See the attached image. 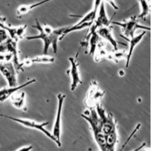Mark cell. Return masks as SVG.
Wrapping results in <instances>:
<instances>
[{"instance_id": "cell-1", "label": "cell", "mask_w": 151, "mask_h": 151, "mask_svg": "<svg viewBox=\"0 0 151 151\" xmlns=\"http://www.w3.org/2000/svg\"><path fill=\"white\" fill-rule=\"evenodd\" d=\"M32 27L37 29L39 31V34L36 35L28 36L26 37L27 40H42L44 43L42 54H47L50 46H52L53 52L54 54L57 53L58 50V41L66 27L53 28L47 24L42 25L37 19H35V24Z\"/></svg>"}, {"instance_id": "cell-2", "label": "cell", "mask_w": 151, "mask_h": 151, "mask_svg": "<svg viewBox=\"0 0 151 151\" xmlns=\"http://www.w3.org/2000/svg\"><path fill=\"white\" fill-rule=\"evenodd\" d=\"M81 116L89 123L96 143L100 149L106 151L105 138L100 128L99 118L96 109L94 108L88 109L81 114Z\"/></svg>"}, {"instance_id": "cell-3", "label": "cell", "mask_w": 151, "mask_h": 151, "mask_svg": "<svg viewBox=\"0 0 151 151\" xmlns=\"http://www.w3.org/2000/svg\"><path fill=\"white\" fill-rule=\"evenodd\" d=\"M113 24L119 26L121 28L122 34L120 36L124 38L128 39L134 36V32L137 29H142L145 30L150 31V28L140 24L139 22L138 18L135 16H132L127 19L124 20L123 22L111 21Z\"/></svg>"}, {"instance_id": "cell-4", "label": "cell", "mask_w": 151, "mask_h": 151, "mask_svg": "<svg viewBox=\"0 0 151 151\" xmlns=\"http://www.w3.org/2000/svg\"><path fill=\"white\" fill-rule=\"evenodd\" d=\"M96 110L99 118L101 132L104 136L117 130L116 122L111 113H107L100 104L96 106Z\"/></svg>"}, {"instance_id": "cell-5", "label": "cell", "mask_w": 151, "mask_h": 151, "mask_svg": "<svg viewBox=\"0 0 151 151\" xmlns=\"http://www.w3.org/2000/svg\"><path fill=\"white\" fill-rule=\"evenodd\" d=\"M0 116L6 118L8 119L11 120L15 122H17L20 124L23 125L25 127L30 128V129H33L37 130H39L42 133H44L47 137L54 141L55 143H56L55 139L52 135V134L45 129V126L48 124L49 122H41V123H38L35 122V120H33L32 119H22V118H17V117H14L11 116H8V115H4V114H0Z\"/></svg>"}, {"instance_id": "cell-6", "label": "cell", "mask_w": 151, "mask_h": 151, "mask_svg": "<svg viewBox=\"0 0 151 151\" xmlns=\"http://www.w3.org/2000/svg\"><path fill=\"white\" fill-rule=\"evenodd\" d=\"M65 95L62 93H59L57 95L58 99V106L57 110V114L55 119L54 123L52 135L54 137L56 141V145L60 147L61 146V113L63 104L65 99Z\"/></svg>"}, {"instance_id": "cell-7", "label": "cell", "mask_w": 151, "mask_h": 151, "mask_svg": "<svg viewBox=\"0 0 151 151\" xmlns=\"http://www.w3.org/2000/svg\"><path fill=\"white\" fill-rule=\"evenodd\" d=\"M105 92L101 90L97 83L94 80L91 83L89 89L84 99V103L88 109H93L99 104L100 99L104 96Z\"/></svg>"}, {"instance_id": "cell-8", "label": "cell", "mask_w": 151, "mask_h": 151, "mask_svg": "<svg viewBox=\"0 0 151 151\" xmlns=\"http://www.w3.org/2000/svg\"><path fill=\"white\" fill-rule=\"evenodd\" d=\"M0 73L5 78L9 86H16L18 84L17 73L12 61L0 62Z\"/></svg>"}, {"instance_id": "cell-9", "label": "cell", "mask_w": 151, "mask_h": 151, "mask_svg": "<svg viewBox=\"0 0 151 151\" xmlns=\"http://www.w3.org/2000/svg\"><path fill=\"white\" fill-rule=\"evenodd\" d=\"M112 19H109L105 8L104 2L102 0L99 6L96 17L94 20L93 24L90 26V29L87 32L90 33L96 31V30L102 27L108 26L111 24Z\"/></svg>"}, {"instance_id": "cell-10", "label": "cell", "mask_w": 151, "mask_h": 151, "mask_svg": "<svg viewBox=\"0 0 151 151\" xmlns=\"http://www.w3.org/2000/svg\"><path fill=\"white\" fill-rule=\"evenodd\" d=\"M68 60L70 63V68L67 71V74L71 77V83L70 89L73 91L77 87L78 84H82V80L80 78V74L78 70V64L76 59L74 57H69Z\"/></svg>"}, {"instance_id": "cell-11", "label": "cell", "mask_w": 151, "mask_h": 151, "mask_svg": "<svg viewBox=\"0 0 151 151\" xmlns=\"http://www.w3.org/2000/svg\"><path fill=\"white\" fill-rule=\"evenodd\" d=\"M35 79H31L27 81L25 83L22 84L21 85H17L16 86H9L5 87L0 89V102L3 103L6 100L10 98V97L14 94L17 91L22 89L23 88L32 84L35 82Z\"/></svg>"}, {"instance_id": "cell-12", "label": "cell", "mask_w": 151, "mask_h": 151, "mask_svg": "<svg viewBox=\"0 0 151 151\" xmlns=\"http://www.w3.org/2000/svg\"><path fill=\"white\" fill-rule=\"evenodd\" d=\"M27 27V25H22L17 27H11L0 22V27L6 31L9 35V38L18 42L24 38Z\"/></svg>"}, {"instance_id": "cell-13", "label": "cell", "mask_w": 151, "mask_h": 151, "mask_svg": "<svg viewBox=\"0 0 151 151\" xmlns=\"http://www.w3.org/2000/svg\"><path fill=\"white\" fill-rule=\"evenodd\" d=\"M112 28V26L109 25L108 26H104L98 28L96 30V32L100 38H103L104 40L109 42V43L114 48V50H116L118 49L117 47L119 42L117 41L113 37Z\"/></svg>"}, {"instance_id": "cell-14", "label": "cell", "mask_w": 151, "mask_h": 151, "mask_svg": "<svg viewBox=\"0 0 151 151\" xmlns=\"http://www.w3.org/2000/svg\"><path fill=\"white\" fill-rule=\"evenodd\" d=\"M146 31H143L142 32L140 33L137 35L133 36V37L128 39H125L127 41L129 42V50L127 51V55L126 58V63H125V67L127 68L130 64V61L133 54V52L135 48V47L139 44V43L142 41L144 36L146 35Z\"/></svg>"}, {"instance_id": "cell-15", "label": "cell", "mask_w": 151, "mask_h": 151, "mask_svg": "<svg viewBox=\"0 0 151 151\" xmlns=\"http://www.w3.org/2000/svg\"><path fill=\"white\" fill-rule=\"evenodd\" d=\"M9 99L12 106L17 109L23 111L27 110L26 94L24 91H17Z\"/></svg>"}, {"instance_id": "cell-16", "label": "cell", "mask_w": 151, "mask_h": 151, "mask_svg": "<svg viewBox=\"0 0 151 151\" xmlns=\"http://www.w3.org/2000/svg\"><path fill=\"white\" fill-rule=\"evenodd\" d=\"M105 138V146L106 151H114L116 150V147L119 142V137L117 130L114 131L106 136Z\"/></svg>"}, {"instance_id": "cell-17", "label": "cell", "mask_w": 151, "mask_h": 151, "mask_svg": "<svg viewBox=\"0 0 151 151\" xmlns=\"http://www.w3.org/2000/svg\"><path fill=\"white\" fill-rule=\"evenodd\" d=\"M51 1H53V0H42V1H40L38 2L34 3V4H32L22 5L19 6L17 10V15L18 16V17H21V16L27 14L28 12H29L31 10L38 7L41 5L45 4L46 3L49 2Z\"/></svg>"}, {"instance_id": "cell-18", "label": "cell", "mask_w": 151, "mask_h": 151, "mask_svg": "<svg viewBox=\"0 0 151 151\" xmlns=\"http://www.w3.org/2000/svg\"><path fill=\"white\" fill-rule=\"evenodd\" d=\"M92 24H93V22H84L81 24H75L74 25H73L70 27H66V28L64 30L62 35H61L59 40L60 41V40H63L65 35H67V34H68L70 32H73L74 31H77L86 28H88Z\"/></svg>"}, {"instance_id": "cell-19", "label": "cell", "mask_w": 151, "mask_h": 151, "mask_svg": "<svg viewBox=\"0 0 151 151\" xmlns=\"http://www.w3.org/2000/svg\"><path fill=\"white\" fill-rule=\"evenodd\" d=\"M140 7V12L139 15L137 17L138 18L142 19L144 21L146 20V17L150 13V4L149 2L147 0H138Z\"/></svg>"}, {"instance_id": "cell-20", "label": "cell", "mask_w": 151, "mask_h": 151, "mask_svg": "<svg viewBox=\"0 0 151 151\" xmlns=\"http://www.w3.org/2000/svg\"><path fill=\"white\" fill-rule=\"evenodd\" d=\"M127 51L125 50H114L112 52H109L107 56V58L115 63H118L119 61L126 58Z\"/></svg>"}, {"instance_id": "cell-21", "label": "cell", "mask_w": 151, "mask_h": 151, "mask_svg": "<svg viewBox=\"0 0 151 151\" xmlns=\"http://www.w3.org/2000/svg\"><path fill=\"white\" fill-rule=\"evenodd\" d=\"M54 61H55L54 57L48 55L47 54H42L40 55L35 56L33 58H30V61L32 65L34 63L50 64V63H54Z\"/></svg>"}, {"instance_id": "cell-22", "label": "cell", "mask_w": 151, "mask_h": 151, "mask_svg": "<svg viewBox=\"0 0 151 151\" xmlns=\"http://www.w3.org/2000/svg\"><path fill=\"white\" fill-rule=\"evenodd\" d=\"M8 38V36L6 31L4 29L0 27V44L6 41Z\"/></svg>"}, {"instance_id": "cell-23", "label": "cell", "mask_w": 151, "mask_h": 151, "mask_svg": "<svg viewBox=\"0 0 151 151\" xmlns=\"http://www.w3.org/2000/svg\"><path fill=\"white\" fill-rule=\"evenodd\" d=\"M103 1L107 2L108 4H109L115 10H117L119 9V7L116 4L114 0H103Z\"/></svg>"}, {"instance_id": "cell-24", "label": "cell", "mask_w": 151, "mask_h": 151, "mask_svg": "<svg viewBox=\"0 0 151 151\" xmlns=\"http://www.w3.org/2000/svg\"><path fill=\"white\" fill-rule=\"evenodd\" d=\"M32 149V146H23L21 147L19 149H18L17 150H24V151H28V150H31Z\"/></svg>"}, {"instance_id": "cell-25", "label": "cell", "mask_w": 151, "mask_h": 151, "mask_svg": "<svg viewBox=\"0 0 151 151\" xmlns=\"http://www.w3.org/2000/svg\"><path fill=\"white\" fill-rule=\"evenodd\" d=\"M147 1H150V0H147Z\"/></svg>"}]
</instances>
